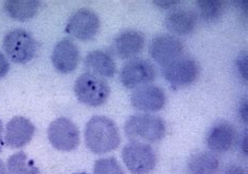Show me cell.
I'll return each instance as SVG.
<instances>
[{"instance_id":"27","label":"cell","mask_w":248,"mask_h":174,"mask_svg":"<svg viewBox=\"0 0 248 174\" xmlns=\"http://www.w3.org/2000/svg\"><path fill=\"white\" fill-rule=\"evenodd\" d=\"M239 112H240V117L244 121V123H247V101L244 99V101L241 102V105L239 108Z\"/></svg>"},{"instance_id":"20","label":"cell","mask_w":248,"mask_h":174,"mask_svg":"<svg viewBox=\"0 0 248 174\" xmlns=\"http://www.w3.org/2000/svg\"><path fill=\"white\" fill-rule=\"evenodd\" d=\"M8 174H41L35 162L20 151L11 156L6 163Z\"/></svg>"},{"instance_id":"13","label":"cell","mask_w":248,"mask_h":174,"mask_svg":"<svg viewBox=\"0 0 248 174\" xmlns=\"http://www.w3.org/2000/svg\"><path fill=\"white\" fill-rule=\"evenodd\" d=\"M237 140V131L226 121L215 123L206 135V144L210 150L216 153L230 151Z\"/></svg>"},{"instance_id":"6","label":"cell","mask_w":248,"mask_h":174,"mask_svg":"<svg viewBox=\"0 0 248 174\" xmlns=\"http://www.w3.org/2000/svg\"><path fill=\"white\" fill-rule=\"evenodd\" d=\"M47 135L51 146L59 151L70 152L80 144L79 128L67 118H59L51 122Z\"/></svg>"},{"instance_id":"1","label":"cell","mask_w":248,"mask_h":174,"mask_svg":"<svg viewBox=\"0 0 248 174\" xmlns=\"http://www.w3.org/2000/svg\"><path fill=\"white\" fill-rule=\"evenodd\" d=\"M85 143L91 152L105 154L121 144V135L114 122L103 115L93 117L85 127Z\"/></svg>"},{"instance_id":"3","label":"cell","mask_w":248,"mask_h":174,"mask_svg":"<svg viewBox=\"0 0 248 174\" xmlns=\"http://www.w3.org/2000/svg\"><path fill=\"white\" fill-rule=\"evenodd\" d=\"M75 95L83 104L96 107L105 104L110 95L107 82L99 76L85 73L75 83Z\"/></svg>"},{"instance_id":"25","label":"cell","mask_w":248,"mask_h":174,"mask_svg":"<svg viewBox=\"0 0 248 174\" xmlns=\"http://www.w3.org/2000/svg\"><path fill=\"white\" fill-rule=\"evenodd\" d=\"M10 70V64L5 56L0 51V79L4 78Z\"/></svg>"},{"instance_id":"30","label":"cell","mask_w":248,"mask_h":174,"mask_svg":"<svg viewBox=\"0 0 248 174\" xmlns=\"http://www.w3.org/2000/svg\"><path fill=\"white\" fill-rule=\"evenodd\" d=\"M0 174H8V171H6V166L4 163L0 159Z\"/></svg>"},{"instance_id":"23","label":"cell","mask_w":248,"mask_h":174,"mask_svg":"<svg viewBox=\"0 0 248 174\" xmlns=\"http://www.w3.org/2000/svg\"><path fill=\"white\" fill-rule=\"evenodd\" d=\"M236 65H237V69H238L240 76L242 77L245 82H247L248 67H247V53L246 51H242V53L238 56L237 60H236Z\"/></svg>"},{"instance_id":"15","label":"cell","mask_w":248,"mask_h":174,"mask_svg":"<svg viewBox=\"0 0 248 174\" xmlns=\"http://www.w3.org/2000/svg\"><path fill=\"white\" fill-rule=\"evenodd\" d=\"M145 47V36L140 32L128 30L115 37L113 49L120 59H131L138 56Z\"/></svg>"},{"instance_id":"2","label":"cell","mask_w":248,"mask_h":174,"mask_svg":"<svg viewBox=\"0 0 248 174\" xmlns=\"http://www.w3.org/2000/svg\"><path fill=\"white\" fill-rule=\"evenodd\" d=\"M166 131L165 121L150 113L131 115L125 124L126 135L132 142L156 143L165 138Z\"/></svg>"},{"instance_id":"9","label":"cell","mask_w":248,"mask_h":174,"mask_svg":"<svg viewBox=\"0 0 248 174\" xmlns=\"http://www.w3.org/2000/svg\"><path fill=\"white\" fill-rule=\"evenodd\" d=\"M156 78V70L152 63L143 59L127 62L121 70V82L126 88L136 89L148 85Z\"/></svg>"},{"instance_id":"26","label":"cell","mask_w":248,"mask_h":174,"mask_svg":"<svg viewBox=\"0 0 248 174\" xmlns=\"http://www.w3.org/2000/svg\"><path fill=\"white\" fill-rule=\"evenodd\" d=\"M222 174H247L243 167L239 165H231L223 171Z\"/></svg>"},{"instance_id":"29","label":"cell","mask_w":248,"mask_h":174,"mask_svg":"<svg viewBox=\"0 0 248 174\" xmlns=\"http://www.w3.org/2000/svg\"><path fill=\"white\" fill-rule=\"evenodd\" d=\"M2 131H3V125H2V122L0 121V151H1V149H2V146H3Z\"/></svg>"},{"instance_id":"5","label":"cell","mask_w":248,"mask_h":174,"mask_svg":"<svg viewBox=\"0 0 248 174\" xmlns=\"http://www.w3.org/2000/svg\"><path fill=\"white\" fill-rule=\"evenodd\" d=\"M123 160L132 174L151 173L157 164V156L153 148L141 142H131L124 147Z\"/></svg>"},{"instance_id":"11","label":"cell","mask_w":248,"mask_h":174,"mask_svg":"<svg viewBox=\"0 0 248 174\" xmlns=\"http://www.w3.org/2000/svg\"><path fill=\"white\" fill-rule=\"evenodd\" d=\"M131 105L140 111L156 112L166 105L167 95L164 89L155 85H143L131 95Z\"/></svg>"},{"instance_id":"31","label":"cell","mask_w":248,"mask_h":174,"mask_svg":"<svg viewBox=\"0 0 248 174\" xmlns=\"http://www.w3.org/2000/svg\"><path fill=\"white\" fill-rule=\"evenodd\" d=\"M74 174H87V173H85V172H79V173H74Z\"/></svg>"},{"instance_id":"14","label":"cell","mask_w":248,"mask_h":174,"mask_svg":"<svg viewBox=\"0 0 248 174\" xmlns=\"http://www.w3.org/2000/svg\"><path fill=\"white\" fill-rule=\"evenodd\" d=\"M36 128L24 117H14L6 124L4 141L11 148H22L34 138Z\"/></svg>"},{"instance_id":"28","label":"cell","mask_w":248,"mask_h":174,"mask_svg":"<svg viewBox=\"0 0 248 174\" xmlns=\"http://www.w3.org/2000/svg\"><path fill=\"white\" fill-rule=\"evenodd\" d=\"M241 149H242V151L245 154H247V133L246 132L242 137V140H241Z\"/></svg>"},{"instance_id":"24","label":"cell","mask_w":248,"mask_h":174,"mask_svg":"<svg viewBox=\"0 0 248 174\" xmlns=\"http://www.w3.org/2000/svg\"><path fill=\"white\" fill-rule=\"evenodd\" d=\"M153 3L160 9L170 10L172 8H176V6L181 3V1H179V0H159V1H153Z\"/></svg>"},{"instance_id":"8","label":"cell","mask_w":248,"mask_h":174,"mask_svg":"<svg viewBox=\"0 0 248 174\" xmlns=\"http://www.w3.org/2000/svg\"><path fill=\"white\" fill-rule=\"evenodd\" d=\"M100 27V18L94 12L88 9H81L70 16L65 31L77 39L88 41L97 34Z\"/></svg>"},{"instance_id":"4","label":"cell","mask_w":248,"mask_h":174,"mask_svg":"<svg viewBox=\"0 0 248 174\" xmlns=\"http://www.w3.org/2000/svg\"><path fill=\"white\" fill-rule=\"evenodd\" d=\"M37 48L35 38L24 30H13L4 36L3 49L14 63L25 64L30 62L36 56Z\"/></svg>"},{"instance_id":"10","label":"cell","mask_w":248,"mask_h":174,"mask_svg":"<svg viewBox=\"0 0 248 174\" xmlns=\"http://www.w3.org/2000/svg\"><path fill=\"white\" fill-rule=\"evenodd\" d=\"M184 51L185 47L181 40L170 35L155 37L150 44V55L152 59L164 67L184 56Z\"/></svg>"},{"instance_id":"16","label":"cell","mask_w":248,"mask_h":174,"mask_svg":"<svg viewBox=\"0 0 248 174\" xmlns=\"http://www.w3.org/2000/svg\"><path fill=\"white\" fill-rule=\"evenodd\" d=\"M85 67L88 73L99 76L101 78H112L116 73V65L107 51L95 49L85 57Z\"/></svg>"},{"instance_id":"19","label":"cell","mask_w":248,"mask_h":174,"mask_svg":"<svg viewBox=\"0 0 248 174\" xmlns=\"http://www.w3.org/2000/svg\"><path fill=\"white\" fill-rule=\"evenodd\" d=\"M219 159L210 151L195 153L187 162L188 174H216L219 169Z\"/></svg>"},{"instance_id":"21","label":"cell","mask_w":248,"mask_h":174,"mask_svg":"<svg viewBox=\"0 0 248 174\" xmlns=\"http://www.w3.org/2000/svg\"><path fill=\"white\" fill-rule=\"evenodd\" d=\"M197 3L200 15L207 22H215L223 15L226 2L222 0H199Z\"/></svg>"},{"instance_id":"18","label":"cell","mask_w":248,"mask_h":174,"mask_svg":"<svg viewBox=\"0 0 248 174\" xmlns=\"http://www.w3.org/2000/svg\"><path fill=\"white\" fill-rule=\"evenodd\" d=\"M40 8L37 0H6L4 11L12 19L17 21H28L35 17Z\"/></svg>"},{"instance_id":"7","label":"cell","mask_w":248,"mask_h":174,"mask_svg":"<svg viewBox=\"0 0 248 174\" xmlns=\"http://www.w3.org/2000/svg\"><path fill=\"white\" fill-rule=\"evenodd\" d=\"M200 75V66L193 58L181 56L164 67V76L173 88L193 84Z\"/></svg>"},{"instance_id":"12","label":"cell","mask_w":248,"mask_h":174,"mask_svg":"<svg viewBox=\"0 0 248 174\" xmlns=\"http://www.w3.org/2000/svg\"><path fill=\"white\" fill-rule=\"evenodd\" d=\"M80 61V50L69 39L59 41L51 54V63L61 74L73 73Z\"/></svg>"},{"instance_id":"17","label":"cell","mask_w":248,"mask_h":174,"mask_svg":"<svg viewBox=\"0 0 248 174\" xmlns=\"http://www.w3.org/2000/svg\"><path fill=\"white\" fill-rule=\"evenodd\" d=\"M166 28L177 36L191 34L197 25V17L195 13L187 10H175L167 16Z\"/></svg>"},{"instance_id":"22","label":"cell","mask_w":248,"mask_h":174,"mask_svg":"<svg viewBox=\"0 0 248 174\" xmlns=\"http://www.w3.org/2000/svg\"><path fill=\"white\" fill-rule=\"evenodd\" d=\"M93 174H125L115 158H103L95 160Z\"/></svg>"}]
</instances>
